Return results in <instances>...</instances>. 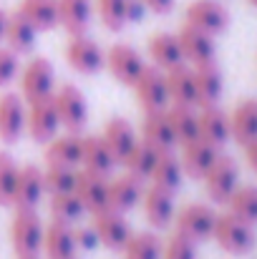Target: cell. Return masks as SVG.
<instances>
[{
  "mask_svg": "<svg viewBox=\"0 0 257 259\" xmlns=\"http://www.w3.org/2000/svg\"><path fill=\"white\" fill-rule=\"evenodd\" d=\"M212 239L217 242V247L232 257H245L255 249L257 244V234L255 227L242 222L240 217H235L232 211H222L217 214V222H214V232H212Z\"/></svg>",
  "mask_w": 257,
  "mask_h": 259,
  "instance_id": "obj_1",
  "label": "cell"
},
{
  "mask_svg": "<svg viewBox=\"0 0 257 259\" xmlns=\"http://www.w3.org/2000/svg\"><path fill=\"white\" fill-rule=\"evenodd\" d=\"M43 232L46 224L38 209H15L10 219V244L15 257H33L43 249Z\"/></svg>",
  "mask_w": 257,
  "mask_h": 259,
  "instance_id": "obj_2",
  "label": "cell"
},
{
  "mask_svg": "<svg viewBox=\"0 0 257 259\" xmlns=\"http://www.w3.org/2000/svg\"><path fill=\"white\" fill-rule=\"evenodd\" d=\"M20 96L25 103L46 101L56 91V68L46 56H33L25 66H20Z\"/></svg>",
  "mask_w": 257,
  "mask_h": 259,
  "instance_id": "obj_3",
  "label": "cell"
},
{
  "mask_svg": "<svg viewBox=\"0 0 257 259\" xmlns=\"http://www.w3.org/2000/svg\"><path fill=\"white\" fill-rule=\"evenodd\" d=\"M217 209L207 201H189L184 204L176 214H174V227L179 234H184L187 239L192 242H207L212 239V232H214V222H217Z\"/></svg>",
  "mask_w": 257,
  "mask_h": 259,
  "instance_id": "obj_4",
  "label": "cell"
},
{
  "mask_svg": "<svg viewBox=\"0 0 257 259\" xmlns=\"http://www.w3.org/2000/svg\"><path fill=\"white\" fill-rule=\"evenodd\" d=\"M51 101L58 113L61 128H66L71 134H81L88 121V101H86L84 91L76 83H61L53 91Z\"/></svg>",
  "mask_w": 257,
  "mask_h": 259,
  "instance_id": "obj_5",
  "label": "cell"
},
{
  "mask_svg": "<svg viewBox=\"0 0 257 259\" xmlns=\"http://www.w3.org/2000/svg\"><path fill=\"white\" fill-rule=\"evenodd\" d=\"M202 181H204V191L212 204H227L235 189L240 186V166L232 156L219 154Z\"/></svg>",
  "mask_w": 257,
  "mask_h": 259,
  "instance_id": "obj_6",
  "label": "cell"
},
{
  "mask_svg": "<svg viewBox=\"0 0 257 259\" xmlns=\"http://www.w3.org/2000/svg\"><path fill=\"white\" fill-rule=\"evenodd\" d=\"M230 10L219 0H192L184 10V23L217 38L230 28Z\"/></svg>",
  "mask_w": 257,
  "mask_h": 259,
  "instance_id": "obj_7",
  "label": "cell"
},
{
  "mask_svg": "<svg viewBox=\"0 0 257 259\" xmlns=\"http://www.w3.org/2000/svg\"><path fill=\"white\" fill-rule=\"evenodd\" d=\"M66 63L81 76H96L106 68V51L88 35H71L66 43Z\"/></svg>",
  "mask_w": 257,
  "mask_h": 259,
  "instance_id": "obj_8",
  "label": "cell"
},
{
  "mask_svg": "<svg viewBox=\"0 0 257 259\" xmlns=\"http://www.w3.org/2000/svg\"><path fill=\"white\" fill-rule=\"evenodd\" d=\"M91 229L98 237V247H106L108 252H121L124 244L129 242V237L134 234L129 219L114 209H103V211L91 214Z\"/></svg>",
  "mask_w": 257,
  "mask_h": 259,
  "instance_id": "obj_9",
  "label": "cell"
},
{
  "mask_svg": "<svg viewBox=\"0 0 257 259\" xmlns=\"http://www.w3.org/2000/svg\"><path fill=\"white\" fill-rule=\"evenodd\" d=\"M146 68L144 56L129 46V43H114L106 51V71L111 73V78L121 86H134L136 78L141 76V71Z\"/></svg>",
  "mask_w": 257,
  "mask_h": 259,
  "instance_id": "obj_10",
  "label": "cell"
},
{
  "mask_svg": "<svg viewBox=\"0 0 257 259\" xmlns=\"http://www.w3.org/2000/svg\"><path fill=\"white\" fill-rule=\"evenodd\" d=\"M134 96L136 103L146 111H167L169 108V93H167V81H164V71L146 63V68L141 71V76L134 83Z\"/></svg>",
  "mask_w": 257,
  "mask_h": 259,
  "instance_id": "obj_11",
  "label": "cell"
},
{
  "mask_svg": "<svg viewBox=\"0 0 257 259\" xmlns=\"http://www.w3.org/2000/svg\"><path fill=\"white\" fill-rule=\"evenodd\" d=\"M25 111L28 103L23 101L20 93L5 91L0 96V141L13 146L23 139L25 134Z\"/></svg>",
  "mask_w": 257,
  "mask_h": 259,
  "instance_id": "obj_12",
  "label": "cell"
},
{
  "mask_svg": "<svg viewBox=\"0 0 257 259\" xmlns=\"http://www.w3.org/2000/svg\"><path fill=\"white\" fill-rule=\"evenodd\" d=\"M58 131H61V121H58V113H56L51 98L28 103V111H25V134L35 144H43L46 146L53 136H58Z\"/></svg>",
  "mask_w": 257,
  "mask_h": 259,
  "instance_id": "obj_13",
  "label": "cell"
},
{
  "mask_svg": "<svg viewBox=\"0 0 257 259\" xmlns=\"http://www.w3.org/2000/svg\"><path fill=\"white\" fill-rule=\"evenodd\" d=\"M179 149H181V151H179L181 171H184V176H189V179H194V181H202L204 174L209 171L212 164L217 161V156L222 154V149L207 144V141L199 139V136L192 139V141H187V144H181Z\"/></svg>",
  "mask_w": 257,
  "mask_h": 259,
  "instance_id": "obj_14",
  "label": "cell"
},
{
  "mask_svg": "<svg viewBox=\"0 0 257 259\" xmlns=\"http://www.w3.org/2000/svg\"><path fill=\"white\" fill-rule=\"evenodd\" d=\"M46 196V186H43V169H38L35 164H23L18 166V179H15V189H13V209H38V204Z\"/></svg>",
  "mask_w": 257,
  "mask_h": 259,
  "instance_id": "obj_15",
  "label": "cell"
},
{
  "mask_svg": "<svg viewBox=\"0 0 257 259\" xmlns=\"http://www.w3.org/2000/svg\"><path fill=\"white\" fill-rule=\"evenodd\" d=\"M144 189H146V181L144 179H136L131 174L121 171L119 176H108V209L114 211H131L141 204V196H144Z\"/></svg>",
  "mask_w": 257,
  "mask_h": 259,
  "instance_id": "obj_16",
  "label": "cell"
},
{
  "mask_svg": "<svg viewBox=\"0 0 257 259\" xmlns=\"http://www.w3.org/2000/svg\"><path fill=\"white\" fill-rule=\"evenodd\" d=\"M141 209H144V217H146L149 227L154 232H162L174 222V214H176L174 194L167 191V189H159V186L149 184L144 189V196H141Z\"/></svg>",
  "mask_w": 257,
  "mask_h": 259,
  "instance_id": "obj_17",
  "label": "cell"
},
{
  "mask_svg": "<svg viewBox=\"0 0 257 259\" xmlns=\"http://www.w3.org/2000/svg\"><path fill=\"white\" fill-rule=\"evenodd\" d=\"M197 131H199V139H204L207 144L222 149L232 134H230V113L214 103V106H199L197 108Z\"/></svg>",
  "mask_w": 257,
  "mask_h": 259,
  "instance_id": "obj_18",
  "label": "cell"
},
{
  "mask_svg": "<svg viewBox=\"0 0 257 259\" xmlns=\"http://www.w3.org/2000/svg\"><path fill=\"white\" fill-rule=\"evenodd\" d=\"M74 194L81 199V204H84V209L88 211V217L96 214V211L108 209V176L79 169L76 171Z\"/></svg>",
  "mask_w": 257,
  "mask_h": 259,
  "instance_id": "obj_19",
  "label": "cell"
},
{
  "mask_svg": "<svg viewBox=\"0 0 257 259\" xmlns=\"http://www.w3.org/2000/svg\"><path fill=\"white\" fill-rule=\"evenodd\" d=\"M176 40H179V48H181V56H184V63L189 66H199V63H209V61H217V46H214V38L192 28V25H181L179 33H176Z\"/></svg>",
  "mask_w": 257,
  "mask_h": 259,
  "instance_id": "obj_20",
  "label": "cell"
},
{
  "mask_svg": "<svg viewBox=\"0 0 257 259\" xmlns=\"http://www.w3.org/2000/svg\"><path fill=\"white\" fill-rule=\"evenodd\" d=\"M194 71V91H197V108L199 106H214L219 103L225 93V76L217 61L192 66Z\"/></svg>",
  "mask_w": 257,
  "mask_h": 259,
  "instance_id": "obj_21",
  "label": "cell"
},
{
  "mask_svg": "<svg viewBox=\"0 0 257 259\" xmlns=\"http://www.w3.org/2000/svg\"><path fill=\"white\" fill-rule=\"evenodd\" d=\"M101 139L106 141V146H108V151L114 154V159H116L119 166H121V161L126 159V154L134 149V144L139 141L134 123H131L129 118H124V116L108 118L106 126H103V131H101Z\"/></svg>",
  "mask_w": 257,
  "mask_h": 259,
  "instance_id": "obj_22",
  "label": "cell"
},
{
  "mask_svg": "<svg viewBox=\"0 0 257 259\" xmlns=\"http://www.w3.org/2000/svg\"><path fill=\"white\" fill-rule=\"evenodd\" d=\"M81 134H58L46 144V164L48 166H71L79 169L81 166Z\"/></svg>",
  "mask_w": 257,
  "mask_h": 259,
  "instance_id": "obj_23",
  "label": "cell"
},
{
  "mask_svg": "<svg viewBox=\"0 0 257 259\" xmlns=\"http://www.w3.org/2000/svg\"><path fill=\"white\" fill-rule=\"evenodd\" d=\"M46 259H71L76 257V237H74V227L51 219L46 224L43 232V249Z\"/></svg>",
  "mask_w": 257,
  "mask_h": 259,
  "instance_id": "obj_24",
  "label": "cell"
},
{
  "mask_svg": "<svg viewBox=\"0 0 257 259\" xmlns=\"http://www.w3.org/2000/svg\"><path fill=\"white\" fill-rule=\"evenodd\" d=\"M144 144H149L154 151H174L176 149V139L171 134L167 111H146L144 121H141V136Z\"/></svg>",
  "mask_w": 257,
  "mask_h": 259,
  "instance_id": "obj_25",
  "label": "cell"
},
{
  "mask_svg": "<svg viewBox=\"0 0 257 259\" xmlns=\"http://www.w3.org/2000/svg\"><path fill=\"white\" fill-rule=\"evenodd\" d=\"M169 106H197V91H194V71L189 63H179L164 71Z\"/></svg>",
  "mask_w": 257,
  "mask_h": 259,
  "instance_id": "obj_26",
  "label": "cell"
},
{
  "mask_svg": "<svg viewBox=\"0 0 257 259\" xmlns=\"http://www.w3.org/2000/svg\"><path fill=\"white\" fill-rule=\"evenodd\" d=\"M35 38H38V30L18 13H8V20H5V35H3V46L10 48L15 56H28L33 53L35 48Z\"/></svg>",
  "mask_w": 257,
  "mask_h": 259,
  "instance_id": "obj_27",
  "label": "cell"
},
{
  "mask_svg": "<svg viewBox=\"0 0 257 259\" xmlns=\"http://www.w3.org/2000/svg\"><path fill=\"white\" fill-rule=\"evenodd\" d=\"M116 166L119 164H116L114 154L108 151L106 141L101 139V134L84 136V141H81V166L79 169L101 174V176H111Z\"/></svg>",
  "mask_w": 257,
  "mask_h": 259,
  "instance_id": "obj_28",
  "label": "cell"
},
{
  "mask_svg": "<svg viewBox=\"0 0 257 259\" xmlns=\"http://www.w3.org/2000/svg\"><path fill=\"white\" fill-rule=\"evenodd\" d=\"M230 134L240 146L257 139V98L240 101L230 113Z\"/></svg>",
  "mask_w": 257,
  "mask_h": 259,
  "instance_id": "obj_29",
  "label": "cell"
},
{
  "mask_svg": "<svg viewBox=\"0 0 257 259\" xmlns=\"http://www.w3.org/2000/svg\"><path fill=\"white\" fill-rule=\"evenodd\" d=\"M146 56L152 61V66L167 71L171 66H179L184 63V56H181V48H179V40H176V33H154L146 43Z\"/></svg>",
  "mask_w": 257,
  "mask_h": 259,
  "instance_id": "obj_30",
  "label": "cell"
},
{
  "mask_svg": "<svg viewBox=\"0 0 257 259\" xmlns=\"http://www.w3.org/2000/svg\"><path fill=\"white\" fill-rule=\"evenodd\" d=\"M91 13V0H58V25L68 35H88Z\"/></svg>",
  "mask_w": 257,
  "mask_h": 259,
  "instance_id": "obj_31",
  "label": "cell"
},
{
  "mask_svg": "<svg viewBox=\"0 0 257 259\" xmlns=\"http://www.w3.org/2000/svg\"><path fill=\"white\" fill-rule=\"evenodd\" d=\"M18 13L38 33H48L58 28V0H20Z\"/></svg>",
  "mask_w": 257,
  "mask_h": 259,
  "instance_id": "obj_32",
  "label": "cell"
},
{
  "mask_svg": "<svg viewBox=\"0 0 257 259\" xmlns=\"http://www.w3.org/2000/svg\"><path fill=\"white\" fill-rule=\"evenodd\" d=\"M181 181H184V171H181L179 156L174 151H162L157 156V161H154L152 174H149V184L176 194V189L181 186Z\"/></svg>",
  "mask_w": 257,
  "mask_h": 259,
  "instance_id": "obj_33",
  "label": "cell"
},
{
  "mask_svg": "<svg viewBox=\"0 0 257 259\" xmlns=\"http://www.w3.org/2000/svg\"><path fill=\"white\" fill-rule=\"evenodd\" d=\"M121 254H124V259H162V254H164V239L154 229L134 232L129 237V242L124 244Z\"/></svg>",
  "mask_w": 257,
  "mask_h": 259,
  "instance_id": "obj_34",
  "label": "cell"
},
{
  "mask_svg": "<svg viewBox=\"0 0 257 259\" xmlns=\"http://www.w3.org/2000/svg\"><path fill=\"white\" fill-rule=\"evenodd\" d=\"M48 211H51V219L63 222V224H71V227H76L81 219L88 217V211L84 209L81 199H79L74 191L51 194V199H48Z\"/></svg>",
  "mask_w": 257,
  "mask_h": 259,
  "instance_id": "obj_35",
  "label": "cell"
},
{
  "mask_svg": "<svg viewBox=\"0 0 257 259\" xmlns=\"http://www.w3.org/2000/svg\"><path fill=\"white\" fill-rule=\"evenodd\" d=\"M167 118H169L171 134L176 139V146L199 136V131H197V106H169Z\"/></svg>",
  "mask_w": 257,
  "mask_h": 259,
  "instance_id": "obj_36",
  "label": "cell"
},
{
  "mask_svg": "<svg viewBox=\"0 0 257 259\" xmlns=\"http://www.w3.org/2000/svg\"><path fill=\"white\" fill-rule=\"evenodd\" d=\"M225 206H227V211H232L242 222L257 227V186L255 184H240Z\"/></svg>",
  "mask_w": 257,
  "mask_h": 259,
  "instance_id": "obj_37",
  "label": "cell"
},
{
  "mask_svg": "<svg viewBox=\"0 0 257 259\" xmlns=\"http://www.w3.org/2000/svg\"><path fill=\"white\" fill-rule=\"evenodd\" d=\"M157 156H159V151H154L149 144H144V141L139 139V141L134 144V149L126 154V159L121 161V166H124V171L126 174L149 181V174H152V169H154Z\"/></svg>",
  "mask_w": 257,
  "mask_h": 259,
  "instance_id": "obj_38",
  "label": "cell"
},
{
  "mask_svg": "<svg viewBox=\"0 0 257 259\" xmlns=\"http://www.w3.org/2000/svg\"><path fill=\"white\" fill-rule=\"evenodd\" d=\"M76 171H79V169H71V166H46V169H43L46 196L74 191V186H76Z\"/></svg>",
  "mask_w": 257,
  "mask_h": 259,
  "instance_id": "obj_39",
  "label": "cell"
},
{
  "mask_svg": "<svg viewBox=\"0 0 257 259\" xmlns=\"http://www.w3.org/2000/svg\"><path fill=\"white\" fill-rule=\"evenodd\" d=\"M98 20L106 30L119 33L126 25V0H96Z\"/></svg>",
  "mask_w": 257,
  "mask_h": 259,
  "instance_id": "obj_40",
  "label": "cell"
},
{
  "mask_svg": "<svg viewBox=\"0 0 257 259\" xmlns=\"http://www.w3.org/2000/svg\"><path fill=\"white\" fill-rule=\"evenodd\" d=\"M18 179V164L8 151H0V206H10Z\"/></svg>",
  "mask_w": 257,
  "mask_h": 259,
  "instance_id": "obj_41",
  "label": "cell"
},
{
  "mask_svg": "<svg viewBox=\"0 0 257 259\" xmlns=\"http://www.w3.org/2000/svg\"><path fill=\"white\" fill-rule=\"evenodd\" d=\"M162 259H197V242H192L184 234L174 232L169 239L164 242Z\"/></svg>",
  "mask_w": 257,
  "mask_h": 259,
  "instance_id": "obj_42",
  "label": "cell"
},
{
  "mask_svg": "<svg viewBox=\"0 0 257 259\" xmlns=\"http://www.w3.org/2000/svg\"><path fill=\"white\" fill-rule=\"evenodd\" d=\"M20 73V56H15L10 48L0 46V88L10 86Z\"/></svg>",
  "mask_w": 257,
  "mask_h": 259,
  "instance_id": "obj_43",
  "label": "cell"
},
{
  "mask_svg": "<svg viewBox=\"0 0 257 259\" xmlns=\"http://www.w3.org/2000/svg\"><path fill=\"white\" fill-rule=\"evenodd\" d=\"M74 237H76V249L91 252L98 247V237L91 227H74Z\"/></svg>",
  "mask_w": 257,
  "mask_h": 259,
  "instance_id": "obj_44",
  "label": "cell"
},
{
  "mask_svg": "<svg viewBox=\"0 0 257 259\" xmlns=\"http://www.w3.org/2000/svg\"><path fill=\"white\" fill-rule=\"evenodd\" d=\"M146 15V5L141 0H126V23H139Z\"/></svg>",
  "mask_w": 257,
  "mask_h": 259,
  "instance_id": "obj_45",
  "label": "cell"
},
{
  "mask_svg": "<svg viewBox=\"0 0 257 259\" xmlns=\"http://www.w3.org/2000/svg\"><path fill=\"white\" fill-rule=\"evenodd\" d=\"M141 3L154 15H169L171 10H174V5H176V0H141Z\"/></svg>",
  "mask_w": 257,
  "mask_h": 259,
  "instance_id": "obj_46",
  "label": "cell"
},
{
  "mask_svg": "<svg viewBox=\"0 0 257 259\" xmlns=\"http://www.w3.org/2000/svg\"><path fill=\"white\" fill-rule=\"evenodd\" d=\"M242 151H245V161H247L250 171L257 176V139L255 141H250V144H245V146H242Z\"/></svg>",
  "mask_w": 257,
  "mask_h": 259,
  "instance_id": "obj_47",
  "label": "cell"
},
{
  "mask_svg": "<svg viewBox=\"0 0 257 259\" xmlns=\"http://www.w3.org/2000/svg\"><path fill=\"white\" fill-rule=\"evenodd\" d=\"M5 20H8V13L0 8V46H3V35H5Z\"/></svg>",
  "mask_w": 257,
  "mask_h": 259,
  "instance_id": "obj_48",
  "label": "cell"
},
{
  "mask_svg": "<svg viewBox=\"0 0 257 259\" xmlns=\"http://www.w3.org/2000/svg\"><path fill=\"white\" fill-rule=\"evenodd\" d=\"M15 259H43L41 254H33V257H15Z\"/></svg>",
  "mask_w": 257,
  "mask_h": 259,
  "instance_id": "obj_49",
  "label": "cell"
},
{
  "mask_svg": "<svg viewBox=\"0 0 257 259\" xmlns=\"http://www.w3.org/2000/svg\"><path fill=\"white\" fill-rule=\"evenodd\" d=\"M247 3H250V5H252V8L257 10V0H247Z\"/></svg>",
  "mask_w": 257,
  "mask_h": 259,
  "instance_id": "obj_50",
  "label": "cell"
},
{
  "mask_svg": "<svg viewBox=\"0 0 257 259\" xmlns=\"http://www.w3.org/2000/svg\"><path fill=\"white\" fill-rule=\"evenodd\" d=\"M71 259H79V257H71Z\"/></svg>",
  "mask_w": 257,
  "mask_h": 259,
  "instance_id": "obj_51",
  "label": "cell"
}]
</instances>
